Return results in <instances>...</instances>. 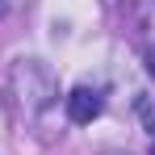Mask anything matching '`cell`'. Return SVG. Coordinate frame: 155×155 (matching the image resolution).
I'll return each mask as SVG.
<instances>
[{"label": "cell", "instance_id": "6da1fadb", "mask_svg": "<svg viewBox=\"0 0 155 155\" xmlns=\"http://www.w3.org/2000/svg\"><path fill=\"white\" fill-rule=\"evenodd\" d=\"M101 92L97 88H71V97H67V117L76 122V126H88V122H97L101 117Z\"/></svg>", "mask_w": 155, "mask_h": 155}, {"label": "cell", "instance_id": "7a4b0ae2", "mask_svg": "<svg viewBox=\"0 0 155 155\" xmlns=\"http://www.w3.org/2000/svg\"><path fill=\"white\" fill-rule=\"evenodd\" d=\"M151 155H155V143H151Z\"/></svg>", "mask_w": 155, "mask_h": 155}]
</instances>
